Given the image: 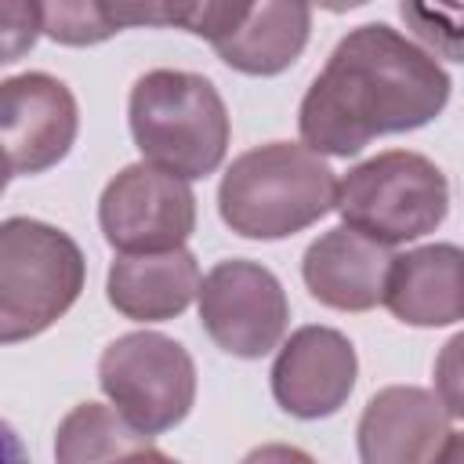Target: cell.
Instances as JSON below:
<instances>
[{
	"label": "cell",
	"instance_id": "cell-1",
	"mask_svg": "<svg viewBox=\"0 0 464 464\" xmlns=\"http://www.w3.org/2000/svg\"><path fill=\"white\" fill-rule=\"evenodd\" d=\"M450 72L384 22L355 25L301 98L297 130L319 156H355L381 134L431 123L450 102Z\"/></svg>",
	"mask_w": 464,
	"mask_h": 464
},
{
	"label": "cell",
	"instance_id": "cell-2",
	"mask_svg": "<svg viewBox=\"0 0 464 464\" xmlns=\"http://www.w3.org/2000/svg\"><path fill=\"white\" fill-rule=\"evenodd\" d=\"M337 185L326 160L308 145L268 141L228 163L218 210L243 239H286L337 207Z\"/></svg>",
	"mask_w": 464,
	"mask_h": 464
},
{
	"label": "cell",
	"instance_id": "cell-3",
	"mask_svg": "<svg viewBox=\"0 0 464 464\" xmlns=\"http://www.w3.org/2000/svg\"><path fill=\"white\" fill-rule=\"evenodd\" d=\"M130 138L145 163L185 181L207 178L228 152V109L218 87L188 69H152L127 102Z\"/></svg>",
	"mask_w": 464,
	"mask_h": 464
},
{
	"label": "cell",
	"instance_id": "cell-4",
	"mask_svg": "<svg viewBox=\"0 0 464 464\" xmlns=\"http://www.w3.org/2000/svg\"><path fill=\"white\" fill-rule=\"evenodd\" d=\"M87 261L76 239L36 218L0 225V341L44 334L80 297Z\"/></svg>",
	"mask_w": 464,
	"mask_h": 464
},
{
	"label": "cell",
	"instance_id": "cell-5",
	"mask_svg": "<svg viewBox=\"0 0 464 464\" xmlns=\"http://www.w3.org/2000/svg\"><path fill=\"white\" fill-rule=\"evenodd\" d=\"M341 221L381 246L435 232L450 210L446 174L420 152L388 149L355 163L337 185Z\"/></svg>",
	"mask_w": 464,
	"mask_h": 464
},
{
	"label": "cell",
	"instance_id": "cell-6",
	"mask_svg": "<svg viewBox=\"0 0 464 464\" xmlns=\"http://www.w3.org/2000/svg\"><path fill=\"white\" fill-rule=\"evenodd\" d=\"M98 384L109 402L152 439L188 417L196 402V362L174 337L134 330L105 344Z\"/></svg>",
	"mask_w": 464,
	"mask_h": 464
},
{
	"label": "cell",
	"instance_id": "cell-7",
	"mask_svg": "<svg viewBox=\"0 0 464 464\" xmlns=\"http://www.w3.org/2000/svg\"><path fill=\"white\" fill-rule=\"evenodd\" d=\"M170 22L210 40L228 69L246 76H276L301 58L312 33V7L290 0L170 4Z\"/></svg>",
	"mask_w": 464,
	"mask_h": 464
},
{
	"label": "cell",
	"instance_id": "cell-8",
	"mask_svg": "<svg viewBox=\"0 0 464 464\" xmlns=\"http://www.w3.org/2000/svg\"><path fill=\"white\" fill-rule=\"evenodd\" d=\"M199 323L210 341L236 359L268 355L290 323V301L272 268L228 257L218 261L199 286Z\"/></svg>",
	"mask_w": 464,
	"mask_h": 464
},
{
	"label": "cell",
	"instance_id": "cell-9",
	"mask_svg": "<svg viewBox=\"0 0 464 464\" xmlns=\"http://www.w3.org/2000/svg\"><path fill=\"white\" fill-rule=\"evenodd\" d=\"M98 225L120 254L178 250L196 228V196L185 178L141 160L105 185L98 199Z\"/></svg>",
	"mask_w": 464,
	"mask_h": 464
},
{
	"label": "cell",
	"instance_id": "cell-10",
	"mask_svg": "<svg viewBox=\"0 0 464 464\" xmlns=\"http://www.w3.org/2000/svg\"><path fill=\"white\" fill-rule=\"evenodd\" d=\"M0 130L7 178L44 174L76 141L80 112L72 91L51 72H18L0 83Z\"/></svg>",
	"mask_w": 464,
	"mask_h": 464
},
{
	"label": "cell",
	"instance_id": "cell-11",
	"mask_svg": "<svg viewBox=\"0 0 464 464\" xmlns=\"http://www.w3.org/2000/svg\"><path fill=\"white\" fill-rule=\"evenodd\" d=\"M359 359L352 341L334 326H301L283 341L272 362L276 402L301 420L337 413L355 388Z\"/></svg>",
	"mask_w": 464,
	"mask_h": 464
},
{
	"label": "cell",
	"instance_id": "cell-12",
	"mask_svg": "<svg viewBox=\"0 0 464 464\" xmlns=\"http://www.w3.org/2000/svg\"><path fill=\"white\" fill-rule=\"evenodd\" d=\"M450 435V413L435 392L417 384L381 388L355 428L362 464H431Z\"/></svg>",
	"mask_w": 464,
	"mask_h": 464
},
{
	"label": "cell",
	"instance_id": "cell-13",
	"mask_svg": "<svg viewBox=\"0 0 464 464\" xmlns=\"http://www.w3.org/2000/svg\"><path fill=\"white\" fill-rule=\"evenodd\" d=\"M395 254L362 232L337 225L308 243L301 257V279L308 294L337 312H370L384 304V286Z\"/></svg>",
	"mask_w": 464,
	"mask_h": 464
},
{
	"label": "cell",
	"instance_id": "cell-14",
	"mask_svg": "<svg viewBox=\"0 0 464 464\" xmlns=\"http://www.w3.org/2000/svg\"><path fill=\"white\" fill-rule=\"evenodd\" d=\"M384 308L406 326H450L464 319V246L428 243L395 254Z\"/></svg>",
	"mask_w": 464,
	"mask_h": 464
},
{
	"label": "cell",
	"instance_id": "cell-15",
	"mask_svg": "<svg viewBox=\"0 0 464 464\" xmlns=\"http://www.w3.org/2000/svg\"><path fill=\"white\" fill-rule=\"evenodd\" d=\"M199 261L185 246L163 254H120L105 279L109 304L134 323H163L181 315L192 297H199Z\"/></svg>",
	"mask_w": 464,
	"mask_h": 464
},
{
	"label": "cell",
	"instance_id": "cell-16",
	"mask_svg": "<svg viewBox=\"0 0 464 464\" xmlns=\"http://www.w3.org/2000/svg\"><path fill=\"white\" fill-rule=\"evenodd\" d=\"M145 446H152V439L138 431L116 406L80 402L54 431V464H116Z\"/></svg>",
	"mask_w": 464,
	"mask_h": 464
},
{
	"label": "cell",
	"instance_id": "cell-17",
	"mask_svg": "<svg viewBox=\"0 0 464 464\" xmlns=\"http://www.w3.org/2000/svg\"><path fill=\"white\" fill-rule=\"evenodd\" d=\"M40 11H44V33L58 44H69V47H91V44H102L123 29L116 4L58 0V4H40Z\"/></svg>",
	"mask_w": 464,
	"mask_h": 464
},
{
	"label": "cell",
	"instance_id": "cell-18",
	"mask_svg": "<svg viewBox=\"0 0 464 464\" xmlns=\"http://www.w3.org/2000/svg\"><path fill=\"white\" fill-rule=\"evenodd\" d=\"M402 22L428 47V54H442L450 62H464V4H399Z\"/></svg>",
	"mask_w": 464,
	"mask_h": 464
},
{
	"label": "cell",
	"instance_id": "cell-19",
	"mask_svg": "<svg viewBox=\"0 0 464 464\" xmlns=\"http://www.w3.org/2000/svg\"><path fill=\"white\" fill-rule=\"evenodd\" d=\"M435 395L450 417L464 420V330L453 334L435 355Z\"/></svg>",
	"mask_w": 464,
	"mask_h": 464
},
{
	"label": "cell",
	"instance_id": "cell-20",
	"mask_svg": "<svg viewBox=\"0 0 464 464\" xmlns=\"http://www.w3.org/2000/svg\"><path fill=\"white\" fill-rule=\"evenodd\" d=\"M431 464H464V431H450Z\"/></svg>",
	"mask_w": 464,
	"mask_h": 464
},
{
	"label": "cell",
	"instance_id": "cell-21",
	"mask_svg": "<svg viewBox=\"0 0 464 464\" xmlns=\"http://www.w3.org/2000/svg\"><path fill=\"white\" fill-rule=\"evenodd\" d=\"M116 464H178V460L167 457V453H160L156 446H145V450H138V453H130V457H123Z\"/></svg>",
	"mask_w": 464,
	"mask_h": 464
}]
</instances>
